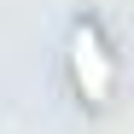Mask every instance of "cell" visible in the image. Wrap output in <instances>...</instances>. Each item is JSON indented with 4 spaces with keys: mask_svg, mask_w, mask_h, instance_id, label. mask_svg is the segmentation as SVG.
<instances>
[{
    "mask_svg": "<svg viewBox=\"0 0 134 134\" xmlns=\"http://www.w3.org/2000/svg\"><path fill=\"white\" fill-rule=\"evenodd\" d=\"M70 82H76V93L87 105H105L111 87H117V58H111V47H105L93 18H82L70 29Z\"/></svg>",
    "mask_w": 134,
    "mask_h": 134,
    "instance_id": "cell-1",
    "label": "cell"
}]
</instances>
